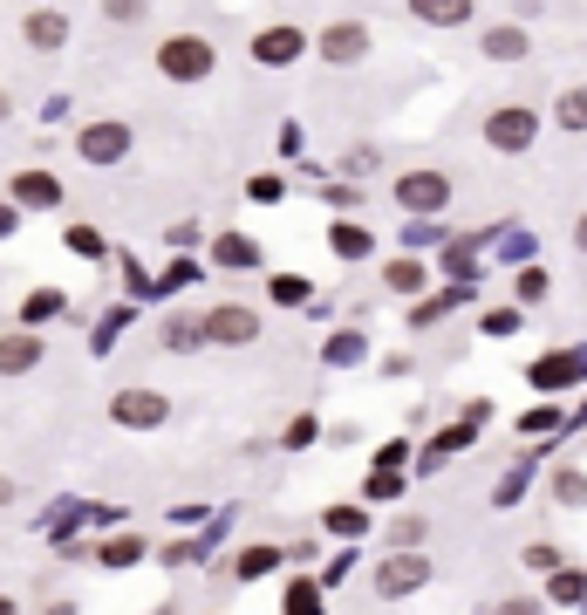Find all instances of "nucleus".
Returning a JSON list of instances; mask_svg holds the SVG:
<instances>
[{
    "label": "nucleus",
    "instance_id": "obj_1",
    "mask_svg": "<svg viewBox=\"0 0 587 615\" xmlns=\"http://www.w3.org/2000/svg\"><path fill=\"white\" fill-rule=\"evenodd\" d=\"M158 69L171 75V83H206V75L219 69V48L206 35H171V41H158Z\"/></svg>",
    "mask_w": 587,
    "mask_h": 615
},
{
    "label": "nucleus",
    "instance_id": "obj_2",
    "mask_svg": "<svg viewBox=\"0 0 587 615\" xmlns=\"http://www.w3.org/2000/svg\"><path fill=\"white\" fill-rule=\"evenodd\" d=\"M164 418H171V397H164V390H144V383H131V390L110 397V424H123V431H158Z\"/></svg>",
    "mask_w": 587,
    "mask_h": 615
},
{
    "label": "nucleus",
    "instance_id": "obj_3",
    "mask_svg": "<svg viewBox=\"0 0 587 615\" xmlns=\"http://www.w3.org/2000/svg\"><path fill=\"white\" fill-rule=\"evenodd\" d=\"M533 137H540V117H533L526 102H499V110L485 117V144H492V150H513V158H519Z\"/></svg>",
    "mask_w": 587,
    "mask_h": 615
},
{
    "label": "nucleus",
    "instance_id": "obj_4",
    "mask_svg": "<svg viewBox=\"0 0 587 615\" xmlns=\"http://www.w3.org/2000/svg\"><path fill=\"white\" fill-rule=\"evenodd\" d=\"M206 342H219V349L260 342V315H253L246 301H219V308H206Z\"/></svg>",
    "mask_w": 587,
    "mask_h": 615
},
{
    "label": "nucleus",
    "instance_id": "obj_5",
    "mask_svg": "<svg viewBox=\"0 0 587 615\" xmlns=\"http://www.w3.org/2000/svg\"><path fill=\"white\" fill-rule=\"evenodd\" d=\"M430 581V554H390V560H376V595L382 602H396V595H417V588Z\"/></svg>",
    "mask_w": 587,
    "mask_h": 615
},
{
    "label": "nucleus",
    "instance_id": "obj_6",
    "mask_svg": "<svg viewBox=\"0 0 587 615\" xmlns=\"http://www.w3.org/2000/svg\"><path fill=\"white\" fill-rule=\"evenodd\" d=\"M396 205H403V213H444V205H451V178L444 171H403L396 178Z\"/></svg>",
    "mask_w": 587,
    "mask_h": 615
},
{
    "label": "nucleus",
    "instance_id": "obj_7",
    "mask_svg": "<svg viewBox=\"0 0 587 615\" xmlns=\"http://www.w3.org/2000/svg\"><path fill=\"white\" fill-rule=\"evenodd\" d=\"M315 48H321L328 69H355V62L369 56V28H363V21H335V28H321Z\"/></svg>",
    "mask_w": 587,
    "mask_h": 615
},
{
    "label": "nucleus",
    "instance_id": "obj_8",
    "mask_svg": "<svg viewBox=\"0 0 587 615\" xmlns=\"http://www.w3.org/2000/svg\"><path fill=\"white\" fill-rule=\"evenodd\" d=\"M123 150H131V123H89V131H83V158L89 165H117L123 158Z\"/></svg>",
    "mask_w": 587,
    "mask_h": 615
},
{
    "label": "nucleus",
    "instance_id": "obj_9",
    "mask_svg": "<svg viewBox=\"0 0 587 615\" xmlns=\"http://www.w3.org/2000/svg\"><path fill=\"white\" fill-rule=\"evenodd\" d=\"M41 336H35V328H14V336H0V376H28L35 363H41Z\"/></svg>",
    "mask_w": 587,
    "mask_h": 615
},
{
    "label": "nucleus",
    "instance_id": "obj_10",
    "mask_svg": "<svg viewBox=\"0 0 587 615\" xmlns=\"http://www.w3.org/2000/svg\"><path fill=\"white\" fill-rule=\"evenodd\" d=\"M14 205H21V213H28V205H35V213H41V205H62V178L56 171H14Z\"/></svg>",
    "mask_w": 587,
    "mask_h": 615
},
{
    "label": "nucleus",
    "instance_id": "obj_11",
    "mask_svg": "<svg viewBox=\"0 0 587 615\" xmlns=\"http://www.w3.org/2000/svg\"><path fill=\"white\" fill-rule=\"evenodd\" d=\"M301 48H308V35H301V28H260V35H253V62H294L301 56Z\"/></svg>",
    "mask_w": 587,
    "mask_h": 615
},
{
    "label": "nucleus",
    "instance_id": "obj_12",
    "mask_svg": "<svg viewBox=\"0 0 587 615\" xmlns=\"http://www.w3.org/2000/svg\"><path fill=\"white\" fill-rule=\"evenodd\" d=\"M21 35H28V48H62V41H69V14L35 8L28 21H21Z\"/></svg>",
    "mask_w": 587,
    "mask_h": 615
},
{
    "label": "nucleus",
    "instance_id": "obj_13",
    "mask_svg": "<svg viewBox=\"0 0 587 615\" xmlns=\"http://www.w3.org/2000/svg\"><path fill=\"white\" fill-rule=\"evenodd\" d=\"M411 14L430 21V28H465V21H472V0H411Z\"/></svg>",
    "mask_w": 587,
    "mask_h": 615
},
{
    "label": "nucleus",
    "instance_id": "obj_14",
    "mask_svg": "<svg viewBox=\"0 0 587 615\" xmlns=\"http://www.w3.org/2000/svg\"><path fill=\"white\" fill-rule=\"evenodd\" d=\"M280 560H288L280 547L253 541V547H240V554H233V575H240V581H260V575H273V568H280Z\"/></svg>",
    "mask_w": 587,
    "mask_h": 615
},
{
    "label": "nucleus",
    "instance_id": "obj_15",
    "mask_svg": "<svg viewBox=\"0 0 587 615\" xmlns=\"http://www.w3.org/2000/svg\"><path fill=\"white\" fill-rule=\"evenodd\" d=\"M198 342H206V315H171V322H164V349L192 355Z\"/></svg>",
    "mask_w": 587,
    "mask_h": 615
},
{
    "label": "nucleus",
    "instance_id": "obj_16",
    "mask_svg": "<svg viewBox=\"0 0 587 615\" xmlns=\"http://www.w3.org/2000/svg\"><path fill=\"white\" fill-rule=\"evenodd\" d=\"M553 123L560 131H587V83H574V89H560V102H553Z\"/></svg>",
    "mask_w": 587,
    "mask_h": 615
},
{
    "label": "nucleus",
    "instance_id": "obj_17",
    "mask_svg": "<svg viewBox=\"0 0 587 615\" xmlns=\"http://www.w3.org/2000/svg\"><path fill=\"white\" fill-rule=\"evenodd\" d=\"M485 56H492V62H519L526 56V28H485Z\"/></svg>",
    "mask_w": 587,
    "mask_h": 615
},
{
    "label": "nucleus",
    "instance_id": "obj_18",
    "mask_svg": "<svg viewBox=\"0 0 587 615\" xmlns=\"http://www.w3.org/2000/svg\"><path fill=\"white\" fill-rule=\"evenodd\" d=\"M328 595H321V581H294L288 588V602H280V615H321Z\"/></svg>",
    "mask_w": 587,
    "mask_h": 615
},
{
    "label": "nucleus",
    "instance_id": "obj_19",
    "mask_svg": "<svg viewBox=\"0 0 587 615\" xmlns=\"http://www.w3.org/2000/svg\"><path fill=\"white\" fill-rule=\"evenodd\" d=\"M321 527H328V533H342V541H355V533L369 527V512H363V506H328V512H321Z\"/></svg>",
    "mask_w": 587,
    "mask_h": 615
},
{
    "label": "nucleus",
    "instance_id": "obj_20",
    "mask_svg": "<svg viewBox=\"0 0 587 615\" xmlns=\"http://www.w3.org/2000/svg\"><path fill=\"white\" fill-rule=\"evenodd\" d=\"M328 240H335V253H342V261H363V253L376 246V240H369V233H363V226H355V219H342V226H335V233H328Z\"/></svg>",
    "mask_w": 587,
    "mask_h": 615
},
{
    "label": "nucleus",
    "instance_id": "obj_21",
    "mask_svg": "<svg viewBox=\"0 0 587 615\" xmlns=\"http://www.w3.org/2000/svg\"><path fill=\"white\" fill-rule=\"evenodd\" d=\"M144 560V541L137 533H117V541H103V568H137Z\"/></svg>",
    "mask_w": 587,
    "mask_h": 615
},
{
    "label": "nucleus",
    "instance_id": "obj_22",
    "mask_svg": "<svg viewBox=\"0 0 587 615\" xmlns=\"http://www.w3.org/2000/svg\"><path fill=\"white\" fill-rule=\"evenodd\" d=\"M553 499H560V506H587V472H567V466H560V472H553Z\"/></svg>",
    "mask_w": 587,
    "mask_h": 615
},
{
    "label": "nucleus",
    "instance_id": "obj_23",
    "mask_svg": "<svg viewBox=\"0 0 587 615\" xmlns=\"http://www.w3.org/2000/svg\"><path fill=\"white\" fill-rule=\"evenodd\" d=\"M390 541H396V554H411V547L424 541V512H403V520H390Z\"/></svg>",
    "mask_w": 587,
    "mask_h": 615
},
{
    "label": "nucleus",
    "instance_id": "obj_24",
    "mask_svg": "<svg viewBox=\"0 0 587 615\" xmlns=\"http://www.w3.org/2000/svg\"><path fill=\"white\" fill-rule=\"evenodd\" d=\"M21 315H28V328H35V322H56V315H62V294H28V308H21Z\"/></svg>",
    "mask_w": 587,
    "mask_h": 615
},
{
    "label": "nucleus",
    "instance_id": "obj_25",
    "mask_svg": "<svg viewBox=\"0 0 587 615\" xmlns=\"http://www.w3.org/2000/svg\"><path fill=\"white\" fill-rule=\"evenodd\" d=\"M390 288L417 294V288H424V267H417V261H390Z\"/></svg>",
    "mask_w": 587,
    "mask_h": 615
},
{
    "label": "nucleus",
    "instance_id": "obj_26",
    "mask_svg": "<svg viewBox=\"0 0 587 615\" xmlns=\"http://www.w3.org/2000/svg\"><path fill=\"white\" fill-rule=\"evenodd\" d=\"M519 560H526V568H533V575H553V568H560V554H553L547 541H533V547H526Z\"/></svg>",
    "mask_w": 587,
    "mask_h": 615
},
{
    "label": "nucleus",
    "instance_id": "obj_27",
    "mask_svg": "<svg viewBox=\"0 0 587 615\" xmlns=\"http://www.w3.org/2000/svg\"><path fill=\"white\" fill-rule=\"evenodd\" d=\"M273 294L294 308V301H308V280H301V274H273Z\"/></svg>",
    "mask_w": 587,
    "mask_h": 615
},
{
    "label": "nucleus",
    "instance_id": "obj_28",
    "mask_svg": "<svg viewBox=\"0 0 587 615\" xmlns=\"http://www.w3.org/2000/svg\"><path fill=\"white\" fill-rule=\"evenodd\" d=\"M69 246L83 253V261H96V253H103V240H96V226H69Z\"/></svg>",
    "mask_w": 587,
    "mask_h": 615
},
{
    "label": "nucleus",
    "instance_id": "obj_29",
    "mask_svg": "<svg viewBox=\"0 0 587 615\" xmlns=\"http://www.w3.org/2000/svg\"><path fill=\"white\" fill-rule=\"evenodd\" d=\"M212 253H219V261H225V267H246V261H253V246H246V240H219Z\"/></svg>",
    "mask_w": 587,
    "mask_h": 615
},
{
    "label": "nucleus",
    "instance_id": "obj_30",
    "mask_svg": "<svg viewBox=\"0 0 587 615\" xmlns=\"http://www.w3.org/2000/svg\"><path fill=\"white\" fill-rule=\"evenodd\" d=\"M396 493H403L396 472H369V499H396Z\"/></svg>",
    "mask_w": 587,
    "mask_h": 615
},
{
    "label": "nucleus",
    "instance_id": "obj_31",
    "mask_svg": "<svg viewBox=\"0 0 587 615\" xmlns=\"http://www.w3.org/2000/svg\"><path fill=\"white\" fill-rule=\"evenodd\" d=\"M144 8H150V0H103V14H110V21H137Z\"/></svg>",
    "mask_w": 587,
    "mask_h": 615
},
{
    "label": "nucleus",
    "instance_id": "obj_32",
    "mask_svg": "<svg viewBox=\"0 0 587 615\" xmlns=\"http://www.w3.org/2000/svg\"><path fill=\"white\" fill-rule=\"evenodd\" d=\"M574 376V363H560V355H553V363H540V370H533V383H567Z\"/></svg>",
    "mask_w": 587,
    "mask_h": 615
},
{
    "label": "nucleus",
    "instance_id": "obj_33",
    "mask_svg": "<svg viewBox=\"0 0 587 615\" xmlns=\"http://www.w3.org/2000/svg\"><path fill=\"white\" fill-rule=\"evenodd\" d=\"M519 294H526V301H540V294H547V274H540V267H526V274H519Z\"/></svg>",
    "mask_w": 587,
    "mask_h": 615
},
{
    "label": "nucleus",
    "instance_id": "obj_34",
    "mask_svg": "<svg viewBox=\"0 0 587 615\" xmlns=\"http://www.w3.org/2000/svg\"><path fill=\"white\" fill-rule=\"evenodd\" d=\"M580 588H587L580 575H553V602H574V595H580Z\"/></svg>",
    "mask_w": 587,
    "mask_h": 615
},
{
    "label": "nucleus",
    "instance_id": "obj_35",
    "mask_svg": "<svg viewBox=\"0 0 587 615\" xmlns=\"http://www.w3.org/2000/svg\"><path fill=\"white\" fill-rule=\"evenodd\" d=\"M485 615H547V608H540V602H492Z\"/></svg>",
    "mask_w": 587,
    "mask_h": 615
},
{
    "label": "nucleus",
    "instance_id": "obj_36",
    "mask_svg": "<svg viewBox=\"0 0 587 615\" xmlns=\"http://www.w3.org/2000/svg\"><path fill=\"white\" fill-rule=\"evenodd\" d=\"M14 226H21V205L8 198V205H0V240H8V233H14Z\"/></svg>",
    "mask_w": 587,
    "mask_h": 615
},
{
    "label": "nucleus",
    "instance_id": "obj_37",
    "mask_svg": "<svg viewBox=\"0 0 587 615\" xmlns=\"http://www.w3.org/2000/svg\"><path fill=\"white\" fill-rule=\"evenodd\" d=\"M0 506H14V479L8 472H0Z\"/></svg>",
    "mask_w": 587,
    "mask_h": 615
},
{
    "label": "nucleus",
    "instance_id": "obj_38",
    "mask_svg": "<svg viewBox=\"0 0 587 615\" xmlns=\"http://www.w3.org/2000/svg\"><path fill=\"white\" fill-rule=\"evenodd\" d=\"M574 246H580V253H587V213H580V226H574Z\"/></svg>",
    "mask_w": 587,
    "mask_h": 615
},
{
    "label": "nucleus",
    "instance_id": "obj_39",
    "mask_svg": "<svg viewBox=\"0 0 587 615\" xmlns=\"http://www.w3.org/2000/svg\"><path fill=\"white\" fill-rule=\"evenodd\" d=\"M8 117H14V96H8V89H0V123H8Z\"/></svg>",
    "mask_w": 587,
    "mask_h": 615
},
{
    "label": "nucleus",
    "instance_id": "obj_40",
    "mask_svg": "<svg viewBox=\"0 0 587 615\" xmlns=\"http://www.w3.org/2000/svg\"><path fill=\"white\" fill-rule=\"evenodd\" d=\"M48 615H75V602H48Z\"/></svg>",
    "mask_w": 587,
    "mask_h": 615
},
{
    "label": "nucleus",
    "instance_id": "obj_41",
    "mask_svg": "<svg viewBox=\"0 0 587 615\" xmlns=\"http://www.w3.org/2000/svg\"><path fill=\"white\" fill-rule=\"evenodd\" d=\"M0 615H14V595H0Z\"/></svg>",
    "mask_w": 587,
    "mask_h": 615
}]
</instances>
